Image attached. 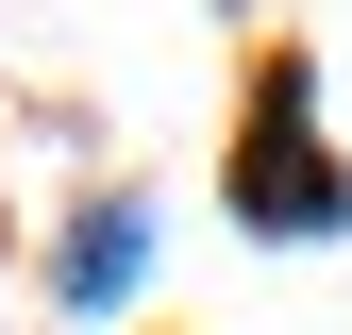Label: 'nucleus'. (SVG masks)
I'll list each match as a JSON object with an SVG mask.
<instances>
[{"label":"nucleus","instance_id":"1","mask_svg":"<svg viewBox=\"0 0 352 335\" xmlns=\"http://www.w3.org/2000/svg\"><path fill=\"white\" fill-rule=\"evenodd\" d=\"M235 201H252L269 235H336V201H352V185H336L319 151H302V84H285V117H269V135L235 151Z\"/></svg>","mask_w":352,"mask_h":335}]
</instances>
